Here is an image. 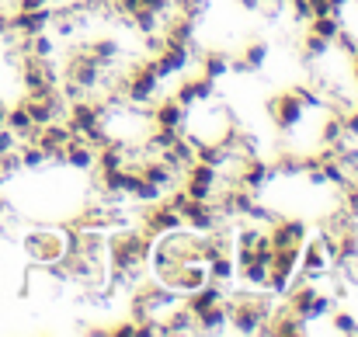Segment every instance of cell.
<instances>
[{"instance_id":"cell-1","label":"cell","mask_w":358,"mask_h":337,"mask_svg":"<svg viewBox=\"0 0 358 337\" xmlns=\"http://www.w3.org/2000/svg\"><path fill=\"white\" fill-rule=\"evenodd\" d=\"M157 91H160V80H157L150 59L146 63H136L132 70L122 73V94H119L122 101H129V105H150L157 98Z\"/></svg>"},{"instance_id":"cell-2","label":"cell","mask_w":358,"mask_h":337,"mask_svg":"<svg viewBox=\"0 0 358 337\" xmlns=\"http://www.w3.org/2000/svg\"><path fill=\"white\" fill-rule=\"evenodd\" d=\"M188 199H202V202H213L216 199V192H220V171L216 167H209V164H202V160H195L192 167H185L181 171V185H178Z\"/></svg>"},{"instance_id":"cell-3","label":"cell","mask_w":358,"mask_h":337,"mask_svg":"<svg viewBox=\"0 0 358 337\" xmlns=\"http://www.w3.org/2000/svg\"><path fill=\"white\" fill-rule=\"evenodd\" d=\"M24 250L31 254L35 264H59L63 254H66V243H63V233H52V229H31L24 236Z\"/></svg>"},{"instance_id":"cell-4","label":"cell","mask_w":358,"mask_h":337,"mask_svg":"<svg viewBox=\"0 0 358 337\" xmlns=\"http://www.w3.org/2000/svg\"><path fill=\"white\" fill-rule=\"evenodd\" d=\"M150 66H153L157 80L164 84V80H171V77H178L181 70H188V66H192V45L167 42L157 56H150Z\"/></svg>"},{"instance_id":"cell-5","label":"cell","mask_w":358,"mask_h":337,"mask_svg":"<svg viewBox=\"0 0 358 337\" xmlns=\"http://www.w3.org/2000/svg\"><path fill=\"white\" fill-rule=\"evenodd\" d=\"M331 268H334V264H331V254L324 250V243H320L317 236H313V240H303V250H299V275L310 278V282H317V278H324Z\"/></svg>"},{"instance_id":"cell-6","label":"cell","mask_w":358,"mask_h":337,"mask_svg":"<svg viewBox=\"0 0 358 337\" xmlns=\"http://www.w3.org/2000/svg\"><path fill=\"white\" fill-rule=\"evenodd\" d=\"M174 98L192 112V108H199V105H206V101H213L216 98V80H209V77H185L181 80V87L174 91Z\"/></svg>"},{"instance_id":"cell-7","label":"cell","mask_w":358,"mask_h":337,"mask_svg":"<svg viewBox=\"0 0 358 337\" xmlns=\"http://www.w3.org/2000/svg\"><path fill=\"white\" fill-rule=\"evenodd\" d=\"M268 112H271V118H275V125H278L282 132H292V129H299V122H303V115H306V108L299 105V98H296L292 91H285V94L271 98Z\"/></svg>"},{"instance_id":"cell-8","label":"cell","mask_w":358,"mask_h":337,"mask_svg":"<svg viewBox=\"0 0 358 337\" xmlns=\"http://www.w3.org/2000/svg\"><path fill=\"white\" fill-rule=\"evenodd\" d=\"M52 17H56L52 7L14 10V14H10V35H35V31H45V28H52Z\"/></svg>"},{"instance_id":"cell-9","label":"cell","mask_w":358,"mask_h":337,"mask_svg":"<svg viewBox=\"0 0 358 337\" xmlns=\"http://www.w3.org/2000/svg\"><path fill=\"white\" fill-rule=\"evenodd\" d=\"M268 240L271 247H303L306 240V223L303 220H285V216H275L271 220V229H268Z\"/></svg>"},{"instance_id":"cell-10","label":"cell","mask_w":358,"mask_h":337,"mask_svg":"<svg viewBox=\"0 0 358 337\" xmlns=\"http://www.w3.org/2000/svg\"><path fill=\"white\" fill-rule=\"evenodd\" d=\"M227 331H230V306H227V299L206 306L202 313H195V334H227Z\"/></svg>"},{"instance_id":"cell-11","label":"cell","mask_w":358,"mask_h":337,"mask_svg":"<svg viewBox=\"0 0 358 337\" xmlns=\"http://www.w3.org/2000/svg\"><path fill=\"white\" fill-rule=\"evenodd\" d=\"M185 118H188V108H185L178 98H164V101L153 105V112H150V122H153V125L174 129V132H185Z\"/></svg>"},{"instance_id":"cell-12","label":"cell","mask_w":358,"mask_h":337,"mask_svg":"<svg viewBox=\"0 0 358 337\" xmlns=\"http://www.w3.org/2000/svg\"><path fill=\"white\" fill-rule=\"evenodd\" d=\"M157 320H160V334H195V313L185 303H174Z\"/></svg>"},{"instance_id":"cell-13","label":"cell","mask_w":358,"mask_h":337,"mask_svg":"<svg viewBox=\"0 0 358 337\" xmlns=\"http://www.w3.org/2000/svg\"><path fill=\"white\" fill-rule=\"evenodd\" d=\"M84 49H87V52H91V56H94V59H98L105 70H112V66L122 59V42H119V38H112V35L94 38V42H87Z\"/></svg>"},{"instance_id":"cell-14","label":"cell","mask_w":358,"mask_h":337,"mask_svg":"<svg viewBox=\"0 0 358 337\" xmlns=\"http://www.w3.org/2000/svg\"><path fill=\"white\" fill-rule=\"evenodd\" d=\"M264 59H268V42H250V45L243 49L240 59H230V70H237V73H254V70L264 66Z\"/></svg>"},{"instance_id":"cell-15","label":"cell","mask_w":358,"mask_h":337,"mask_svg":"<svg viewBox=\"0 0 358 337\" xmlns=\"http://www.w3.org/2000/svg\"><path fill=\"white\" fill-rule=\"evenodd\" d=\"M306 24H310V31H313V35H320V38H327V42H334V38H338V31L345 28V24H341V10L317 14V17H310Z\"/></svg>"},{"instance_id":"cell-16","label":"cell","mask_w":358,"mask_h":337,"mask_svg":"<svg viewBox=\"0 0 358 337\" xmlns=\"http://www.w3.org/2000/svg\"><path fill=\"white\" fill-rule=\"evenodd\" d=\"M17 157H21V171H38V167H49V157L38 143H21L17 146Z\"/></svg>"},{"instance_id":"cell-17","label":"cell","mask_w":358,"mask_h":337,"mask_svg":"<svg viewBox=\"0 0 358 337\" xmlns=\"http://www.w3.org/2000/svg\"><path fill=\"white\" fill-rule=\"evenodd\" d=\"M227 73H230V56H227V52H206V56H202V77L220 80V77H227Z\"/></svg>"},{"instance_id":"cell-18","label":"cell","mask_w":358,"mask_h":337,"mask_svg":"<svg viewBox=\"0 0 358 337\" xmlns=\"http://www.w3.org/2000/svg\"><path fill=\"white\" fill-rule=\"evenodd\" d=\"M136 206H153V202H160V199H167V192L160 188V185H153V181H146V178H139V185H136V192L129 195Z\"/></svg>"},{"instance_id":"cell-19","label":"cell","mask_w":358,"mask_h":337,"mask_svg":"<svg viewBox=\"0 0 358 337\" xmlns=\"http://www.w3.org/2000/svg\"><path fill=\"white\" fill-rule=\"evenodd\" d=\"M341 143H345V118L334 115V118H327L324 129H320V146H331V150H334V146H341Z\"/></svg>"},{"instance_id":"cell-20","label":"cell","mask_w":358,"mask_h":337,"mask_svg":"<svg viewBox=\"0 0 358 337\" xmlns=\"http://www.w3.org/2000/svg\"><path fill=\"white\" fill-rule=\"evenodd\" d=\"M331 331L334 334H358V317L352 310H331Z\"/></svg>"},{"instance_id":"cell-21","label":"cell","mask_w":358,"mask_h":337,"mask_svg":"<svg viewBox=\"0 0 358 337\" xmlns=\"http://www.w3.org/2000/svg\"><path fill=\"white\" fill-rule=\"evenodd\" d=\"M331 45H334V42H327V38L306 31V38H303V56H306V59H324V56L331 52Z\"/></svg>"},{"instance_id":"cell-22","label":"cell","mask_w":358,"mask_h":337,"mask_svg":"<svg viewBox=\"0 0 358 337\" xmlns=\"http://www.w3.org/2000/svg\"><path fill=\"white\" fill-rule=\"evenodd\" d=\"M171 10H181V14L199 17V14L206 10V0H171Z\"/></svg>"},{"instance_id":"cell-23","label":"cell","mask_w":358,"mask_h":337,"mask_svg":"<svg viewBox=\"0 0 358 337\" xmlns=\"http://www.w3.org/2000/svg\"><path fill=\"white\" fill-rule=\"evenodd\" d=\"M285 3H289V10H292V17H296V21H310V17H313L310 0H285Z\"/></svg>"},{"instance_id":"cell-24","label":"cell","mask_w":358,"mask_h":337,"mask_svg":"<svg viewBox=\"0 0 358 337\" xmlns=\"http://www.w3.org/2000/svg\"><path fill=\"white\" fill-rule=\"evenodd\" d=\"M334 42H338V49H341V52H348V56H355L358 52V38L352 35V31H345V28L338 31V38H334Z\"/></svg>"},{"instance_id":"cell-25","label":"cell","mask_w":358,"mask_h":337,"mask_svg":"<svg viewBox=\"0 0 358 337\" xmlns=\"http://www.w3.org/2000/svg\"><path fill=\"white\" fill-rule=\"evenodd\" d=\"M21 146V139L7 129V125H0V153H10V150H17Z\"/></svg>"},{"instance_id":"cell-26","label":"cell","mask_w":358,"mask_h":337,"mask_svg":"<svg viewBox=\"0 0 358 337\" xmlns=\"http://www.w3.org/2000/svg\"><path fill=\"white\" fill-rule=\"evenodd\" d=\"M345 139H358V108L345 115Z\"/></svg>"},{"instance_id":"cell-27","label":"cell","mask_w":358,"mask_h":337,"mask_svg":"<svg viewBox=\"0 0 358 337\" xmlns=\"http://www.w3.org/2000/svg\"><path fill=\"white\" fill-rule=\"evenodd\" d=\"M143 7H150V10H157V14H167V10H171V0H143Z\"/></svg>"},{"instance_id":"cell-28","label":"cell","mask_w":358,"mask_h":337,"mask_svg":"<svg viewBox=\"0 0 358 337\" xmlns=\"http://www.w3.org/2000/svg\"><path fill=\"white\" fill-rule=\"evenodd\" d=\"M52 0H17V10H35V7H49Z\"/></svg>"},{"instance_id":"cell-29","label":"cell","mask_w":358,"mask_h":337,"mask_svg":"<svg viewBox=\"0 0 358 337\" xmlns=\"http://www.w3.org/2000/svg\"><path fill=\"white\" fill-rule=\"evenodd\" d=\"M7 35H10V14L0 10V38H7Z\"/></svg>"},{"instance_id":"cell-30","label":"cell","mask_w":358,"mask_h":337,"mask_svg":"<svg viewBox=\"0 0 358 337\" xmlns=\"http://www.w3.org/2000/svg\"><path fill=\"white\" fill-rule=\"evenodd\" d=\"M327 3H331V7H334V10H345V7H348V3H352V0H327Z\"/></svg>"},{"instance_id":"cell-31","label":"cell","mask_w":358,"mask_h":337,"mask_svg":"<svg viewBox=\"0 0 358 337\" xmlns=\"http://www.w3.org/2000/svg\"><path fill=\"white\" fill-rule=\"evenodd\" d=\"M240 3H243L247 10H257V7H261V0H240Z\"/></svg>"},{"instance_id":"cell-32","label":"cell","mask_w":358,"mask_h":337,"mask_svg":"<svg viewBox=\"0 0 358 337\" xmlns=\"http://www.w3.org/2000/svg\"><path fill=\"white\" fill-rule=\"evenodd\" d=\"M3 118H7V108H3V105H0V125H3Z\"/></svg>"},{"instance_id":"cell-33","label":"cell","mask_w":358,"mask_h":337,"mask_svg":"<svg viewBox=\"0 0 358 337\" xmlns=\"http://www.w3.org/2000/svg\"><path fill=\"white\" fill-rule=\"evenodd\" d=\"M0 213H3V199H0Z\"/></svg>"}]
</instances>
